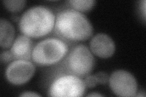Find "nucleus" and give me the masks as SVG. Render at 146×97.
Masks as SVG:
<instances>
[{
	"label": "nucleus",
	"instance_id": "nucleus-1",
	"mask_svg": "<svg viewBox=\"0 0 146 97\" xmlns=\"http://www.w3.org/2000/svg\"><path fill=\"white\" fill-rule=\"evenodd\" d=\"M55 27L59 35L70 41H85L93 33V26L86 16L72 9L57 13Z\"/></svg>",
	"mask_w": 146,
	"mask_h": 97
},
{
	"label": "nucleus",
	"instance_id": "nucleus-2",
	"mask_svg": "<svg viewBox=\"0 0 146 97\" xmlns=\"http://www.w3.org/2000/svg\"><path fill=\"white\" fill-rule=\"evenodd\" d=\"M56 22V17L49 8L38 6L31 7L23 13L19 27L25 35L40 38L51 32Z\"/></svg>",
	"mask_w": 146,
	"mask_h": 97
},
{
	"label": "nucleus",
	"instance_id": "nucleus-3",
	"mask_svg": "<svg viewBox=\"0 0 146 97\" xmlns=\"http://www.w3.org/2000/svg\"><path fill=\"white\" fill-rule=\"evenodd\" d=\"M68 50L67 44L62 40L49 38L40 41L35 46L32 52V58L39 66H51L65 57Z\"/></svg>",
	"mask_w": 146,
	"mask_h": 97
},
{
	"label": "nucleus",
	"instance_id": "nucleus-4",
	"mask_svg": "<svg viewBox=\"0 0 146 97\" xmlns=\"http://www.w3.org/2000/svg\"><path fill=\"white\" fill-rule=\"evenodd\" d=\"M69 70L77 76H85L93 70L95 59L87 46L79 44L73 48L66 59Z\"/></svg>",
	"mask_w": 146,
	"mask_h": 97
},
{
	"label": "nucleus",
	"instance_id": "nucleus-5",
	"mask_svg": "<svg viewBox=\"0 0 146 97\" xmlns=\"http://www.w3.org/2000/svg\"><path fill=\"white\" fill-rule=\"evenodd\" d=\"M85 87L84 81L77 75H63L52 83L49 94L52 96H81L85 93Z\"/></svg>",
	"mask_w": 146,
	"mask_h": 97
},
{
	"label": "nucleus",
	"instance_id": "nucleus-6",
	"mask_svg": "<svg viewBox=\"0 0 146 97\" xmlns=\"http://www.w3.org/2000/svg\"><path fill=\"white\" fill-rule=\"evenodd\" d=\"M109 83L112 91L120 96H135L138 90L135 78L130 72L118 70L109 77Z\"/></svg>",
	"mask_w": 146,
	"mask_h": 97
},
{
	"label": "nucleus",
	"instance_id": "nucleus-7",
	"mask_svg": "<svg viewBox=\"0 0 146 97\" xmlns=\"http://www.w3.org/2000/svg\"><path fill=\"white\" fill-rule=\"evenodd\" d=\"M35 68L27 59H17L8 65L6 77L11 84L21 85L28 81L34 75Z\"/></svg>",
	"mask_w": 146,
	"mask_h": 97
},
{
	"label": "nucleus",
	"instance_id": "nucleus-8",
	"mask_svg": "<svg viewBox=\"0 0 146 97\" xmlns=\"http://www.w3.org/2000/svg\"><path fill=\"white\" fill-rule=\"evenodd\" d=\"M90 49L94 55L102 58L111 57L115 51V44L113 39L106 34H98L91 38Z\"/></svg>",
	"mask_w": 146,
	"mask_h": 97
},
{
	"label": "nucleus",
	"instance_id": "nucleus-9",
	"mask_svg": "<svg viewBox=\"0 0 146 97\" xmlns=\"http://www.w3.org/2000/svg\"><path fill=\"white\" fill-rule=\"evenodd\" d=\"M33 50V41L29 36L25 35L18 36L13 42L11 49L13 57L18 59H29Z\"/></svg>",
	"mask_w": 146,
	"mask_h": 97
},
{
	"label": "nucleus",
	"instance_id": "nucleus-10",
	"mask_svg": "<svg viewBox=\"0 0 146 97\" xmlns=\"http://www.w3.org/2000/svg\"><path fill=\"white\" fill-rule=\"evenodd\" d=\"M15 36V29L11 23L4 18L0 20V45L3 48L12 45Z\"/></svg>",
	"mask_w": 146,
	"mask_h": 97
},
{
	"label": "nucleus",
	"instance_id": "nucleus-11",
	"mask_svg": "<svg viewBox=\"0 0 146 97\" xmlns=\"http://www.w3.org/2000/svg\"><path fill=\"white\" fill-rule=\"evenodd\" d=\"M68 3L77 11L86 12L94 6L96 1L94 0H71Z\"/></svg>",
	"mask_w": 146,
	"mask_h": 97
},
{
	"label": "nucleus",
	"instance_id": "nucleus-12",
	"mask_svg": "<svg viewBox=\"0 0 146 97\" xmlns=\"http://www.w3.org/2000/svg\"><path fill=\"white\" fill-rule=\"evenodd\" d=\"M3 4L8 11L12 12H18L23 9L26 4L24 0H7L3 1Z\"/></svg>",
	"mask_w": 146,
	"mask_h": 97
},
{
	"label": "nucleus",
	"instance_id": "nucleus-13",
	"mask_svg": "<svg viewBox=\"0 0 146 97\" xmlns=\"http://www.w3.org/2000/svg\"><path fill=\"white\" fill-rule=\"evenodd\" d=\"M98 84H106L109 80V77L106 72H99L94 75Z\"/></svg>",
	"mask_w": 146,
	"mask_h": 97
},
{
	"label": "nucleus",
	"instance_id": "nucleus-14",
	"mask_svg": "<svg viewBox=\"0 0 146 97\" xmlns=\"http://www.w3.org/2000/svg\"><path fill=\"white\" fill-rule=\"evenodd\" d=\"M84 82H85V86L86 87H89V88H92V87H95L96 86V84H98L97 81L95 79L94 75H89L86 76L84 80Z\"/></svg>",
	"mask_w": 146,
	"mask_h": 97
},
{
	"label": "nucleus",
	"instance_id": "nucleus-15",
	"mask_svg": "<svg viewBox=\"0 0 146 97\" xmlns=\"http://www.w3.org/2000/svg\"><path fill=\"white\" fill-rule=\"evenodd\" d=\"M13 58L14 57H13L11 51H9V50L3 51L1 53V56H0L1 61L4 63H8L12 61Z\"/></svg>",
	"mask_w": 146,
	"mask_h": 97
},
{
	"label": "nucleus",
	"instance_id": "nucleus-16",
	"mask_svg": "<svg viewBox=\"0 0 146 97\" xmlns=\"http://www.w3.org/2000/svg\"><path fill=\"white\" fill-rule=\"evenodd\" d=\"M20 96H40L41 95L34 92H25Z\"/></svg>",
	"mask_w": 146,
	"mask_h": 97
},
{
	"label": "nucleus",
	"instance_id": "nucleus-17",
	"mask_svg": "<svg viewBox=\"0 0 146 97\" xmlns=\"http://www.w3.org/2000/svg\"><path fill=\"white\" fill-rule=\"evenodd\" d=\"M88 96H102L103 95L100 94H98V93H92V94H90L89 95H87Z\"/></svg>",
	"mask_w": 146,
	"mask_h": 97
}]
</instances>
